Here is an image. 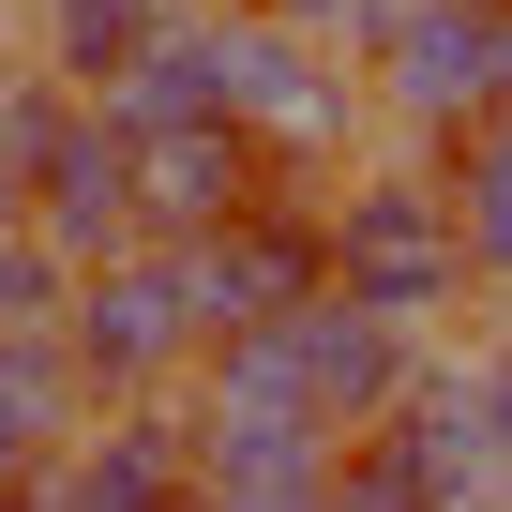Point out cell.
Wrapping results in <instances>:
<instances>
[{
    "mask_svg": "<svg viewBox=\"0 0 512 512\" xmlns=\"http://www.w3.org/2000/svg\"><path fill=\"white\" fill-rule=\"evenodd\" d=\"M166 512H181V497H166Z\"/></svg>",
    "mask_w": 512,
    "mask_h": 512,
    "instance_id": "11",
    "label": "cell"
},
{
    "mask_svg": "<svg viewBox=\"0 0 512 512\" xmlns=\"http://www.w3.org/2000/svg\"><path fill=\"white\" fill-rule=\"evenodd\" d=\"M452 241L467 272H512V106L467 121V166H452Z\"/></svg>",
    "mask_w": 512,
    "mask_h": 512,
    "instance_id": "5",
    "label": "cell"
},
{
    "mask_svg": "<svg viewBox=\"0 0 512 512\" xmlns=\"http://www.w3.org/2000/svg\"><path fill=\"white\" fill-rule=\"evenodd\" d=\"M16 226L61 256V272L121 256V241H136V136H121L106 106H46V151H31V196H16Z\"/></svg>",
    "mask_w": 512,
    "mask_h": 512,
    "instance_id": "3",
    "label": "cell"
},
{
    "mask_svg": "<svg viewBox=\"0 0 512 512\" xmlns=\"http://www.w3.org/2000/svg\"><path fill=\"white\" fill-rule=\"evenodd\" d=\"M31 151H46V91L0 76V226H16V196H31Z\"/></svg>",
    "mask_w": 512,
    "mask_h": 512,
    "instance_id": "9",
    "label": "cell"
},
{
    "mask_svg": "<svg viewBox=\"0 0 512 512\" xmlns=\"http://www.w3.org/2000/svg\"><path fill=\"white\" fill-rule=\"evenodd\" d=\"M61 332H76V377H91V392H121V407H136V392H166V377L211 347V317H196V287H181V256H136V241H121V256H91V272L61 287Z\"/></svg>",
    "mask_w": 512,
    "mask_h": 512,
    "instance_id": "1",
    "label": "cell"
},
{
    "mask_svg": "<svg viewBox=\"0 0 512 512\" xmlns=\"http://www.w3.org/2000/svg\"><path fill=\"white\" fill-rule=\"evenodd\" d=\"M287 16H302V31H347V16H377V0H287Z\"/></svg>",
    "mask_w": 512,
    "mask_h": 512,
    "instance_id": "10",
    "label": "cell"
},
{
    "mask_svg": "<svg viewBox=\"0 0 512 512\" xmlns=\"http://www.w3.org/2000/svg\"><path fill=\"white\" fill-rule=\"evenodd\" d=\"M392 106L407 121H497L512 106V0H407L392 16Z\"/></svg>",
    "mask_w": 512,
    "mask_h": 512,
    "instance_id": "4",
    "label": "cell"
},
{
    "mask_svg": "<svg viewBox=\"0 0 512 512\" xmlns=\"http://www.w3.org/2000/svg\"><path fill=\"white\" fill-rule=\"evenodd\" d=\"M61 287H76L61 256H46L31 226H0V332H46V317H61Z\"/></svg>",
    "mask_w": 512,
    "mask_h": 512,
    "instance_id": "8",
    "label": "cell"
},
{
    "mask_svg": "<svg viewBox=\"0 0 512 512\" xmlns=\"http://www.w3.org/2000/svg\"><path fill=\"white\" fill-rule=\"evenodd\" d=\"M151 31H166V0H46V76H91L106 91Z\"/></svg>",
    "mask_w": 512,
    "mask_h": 512,
    "instance_id": "6",
    "label": "cell"
},
{
    "mask_svg": "<svg viewBox=\"0 0 512 512\" xmlns=\"http://www.w3.org/2000/svg\"><path fill=\"white\" fill-rule=\"evenodd\" d=\"M46 437H61V362H46L31 332H0V482H16Z\"/></svg>",
    "mask_w": 512,
    "mask_h": 512,
    "instance_id": "7",
    "label": "cell"
},
{
    "mask_svg": "<svg viewBox=\"0 0 512 512\" xmlns=\"http://www.w3.org/2000/svg\"><path fill=\"white\" fill-rule=\"evenodd\" d=\"M332 287L377 302V317H437V302L467 287L452 196H437V181H362V196H332Z\"/></svg>",
    "mask_w": 512,
    "mask_h": 512,
    "instance_id": "2",
    "label": "cell"
}]
</instances>
